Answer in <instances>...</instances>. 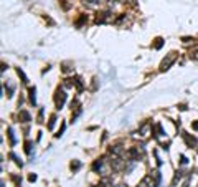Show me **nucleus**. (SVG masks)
<instances>
[{
    "instance_id": "1",
    "label": "nucleus",
    "mask_w": 198,
    "mask_h": 187,
    "mask_svg": "<svg viewBox=\"0 0 198 187\" xmlns=\"http://www.w3.org/2000/svg\"><path fill=\"white\" fill-rule=\"evenodd\" d=\"M55 101H56L58 109H61V108H63V105H64V101H66V93H64L63 90H58L56 91V96H55Z\"/></svg>"
},
{
    "instance_id": "2",
    "label": "nucleus",
    "mask_w": 198,
    "mask_h": 187,
    "mask_svg": "<svg viewBox=\"0 0 198 187\" xmlns=\"http://www.w3.org/2000/svg\"><path fill=\"white\" fill-rule=\"evenodd\" d=\"M173 61H175V53H170L168 56H167V60H163V61H162V65H160V70H162V71L168 70V66L172 65Z\"/></svg>"
},
{
    "instance_id": "3",
    "label": "nucleus",
    "mask_w": 198,
    "mask_h": 187,
    "mask_svg": "<svg viewBox=\"0 0 198 187\" xmlns=\"http://www.w3.org/2000/svg\"><path fill=\"white\" fill-rule=\"evenodd\" d=\"M107 20H109V12H103V13H99L98 18H96L98 23H104V22H107Z\"/></svg>"
},
{
    "instance_id": "4",
    "label": "nucleus",
    "mask_w": 198,
    "mask_h": 187,
    "mask_svg": "<svg viewBox=\"0 0 198 187\" xmlns=\"http://www.w3.org/2000/svg\"><path fill=\"white\" fill-rule=\"evenodd\" d=\"M18 119H20L21 122H28L30 121V114L27 111H20V114H18Z\"/></svg>"
},
{
    "instance_id": "5",
    "label": "nucleus",
    "mask_w": 198,
    "mask_h": 187,
    "mask_svg": "<svg viewBox=\"0 0 198 187\" xmlns=\"http://www.w3.org/2000/svg\"><path fill=\"white\" fill-rule=\"evenodd\" d=\"M101 167H103V161H99V159H98V161L94 162V165H92V169H94V171H99Z\"/></svg>"
},
{
    "instance_id": "6",
    "label": "nucleus",
    "mask_w": 198,
    "mask_h": 187,
    "mask_svg": "<svg viewBox=\"0 0 198 187\" xmlns=\"http://www.w3.org/2000/svg\"><path fill=\"white\" fill-rule=\"evenodd\" d=\"M30 101H32L33 105L36 103V98H35V88H32V90H30Z\"/></svg>"
},
{
    "instance_id": "7",
    "label": "nucleus",
    "mask_w": 198,
    "mask_h": 187,
    "mask_svg": "<svg viewBox=\"0 0 198 187\" xmlns=\"http://www.w3.org/2000/svg\"><path fill=\"white\" fill-rule=\"evenodd\" d=\"M55 121H56V116H51V118H50V124H48V128H50V129H53Z\"/></svg>"
},
{
    "instance_id": "8",
    "label": "nucleus",
    "mask_w": 198,
    "mask_h": 187,
    "mask_svg": "<svg viewBox=\"0 0 198 187\" xmlns=\"http://www.w3.org/2000/svg\"><path fill=\"white\" fill-rule=\"evenodd\" d=\"M79 167H81V164H79V162H74V164H71V169H79Z\"/></svg>"
},
{
    "instance_id": "9",
    "label": "nucleus",
    "mask_w": 198,
    "mask_h": 187,
    "mask_svg": "<svg viewBox=\"0 0 198 187\" xmlns=\"http://www.w3.org/2000/svg\"><path fill=\"white\" fill-rule=\"evenodd\" d=\"M84 2H88V4H91V5H96V4H101V0H84Z\"/></svg>"
},
{
    "instance_id": "10",
    "label": "nucleus",
    "mask_w": 198,
    "mask_h": 187,
    "mask_svg": "<svg viewBox=\"0 0 198 187\" xmlns=\"http://www.w3.org/2000/svg\"><path fill=\"white\" fill-rule=\"evenodd\" d=\"M162 47V38H157L155 40V48H160Z\"/></svg>"
},
{
    "instance_id": "11",
    "label": "nucleus",
    "mask_w": 198,
    "mask_h": 187,
    "mask_svg": "<svg viewBox=\"0 0 198 187\" xmlns=\"http://www.w3.org/2000/svg\"><path fill=\"white\" fill-rule=\"evenodd\" d=\"M193 129H198V121H197V122H193Z\"/></svg>"
}]
</instances>
